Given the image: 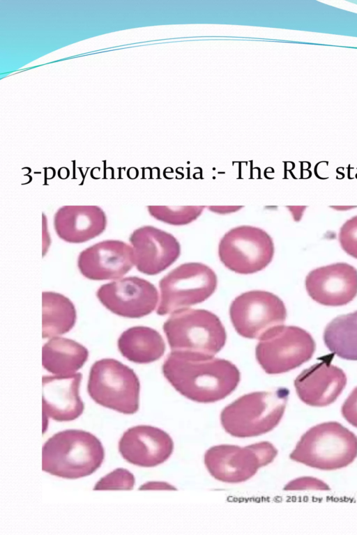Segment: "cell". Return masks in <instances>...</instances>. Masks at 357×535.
I'll return each mask as SVG.
<instances>
[{
    "label": "cell",
    "mask_w": 357,
    "mask_h": 535,
    "mask_svg": "<svg viewBox=\"0 0 357 535\" xmlns=\"http://www.w3.org/2000/svg\"><path fill=\"white\" fill-rule=\"evenodd\" d=\"M164 376L181 394L198 403H213L229 395L238 386L240 372L225 359L173 352L162 366Z\"/></svg>",
    "instance_id": "cell-1"
},
{
    "label": "cell",
    "mask_w": 357,
    "mask_h": 535,
    "mask_svg": "<svg viewBox=\"0 0 357 535\" xmlns=\"http://www.w3.org/2000/svg\"><path fill=\"white\" fill-rule=\"evenodd\" d=\"M104 448L93 434L79 429L58 432L42 449V470L52 475L75 479L91 475L102 465Z\"/></svg>",
    "instance_id": "cell-2"
},
{
    "label": "cell",
    "mask_w": 357,
    "mask_h": 535,
    "mask_svg": "<svg viewBox=\"0 0 357 535\" xmlns=\"http://www.w3.org/2000/svg\"><path fill=\"white\" fill-rule=\"evenodd\" d=\"M357 457V437L336 421L317 424L301 437L289 458L320 470H335L350 465Z\"/></svg>",
    "instance_id": "cell-3"
},
{
    "label": "cell",
    "mask_w": 357,
    "mask_h": 535,
    "mask_svg": "<svg viewBox=\"0 0 357 535\" xmlns=\"http://www.w3.org/2000/svg\"><path fill=\"white\" fill-rule=\"evenodd\" d=\"M288 396L289 391L284 387L245 394L222 410L221 425L227 433L236 437L266 433L281 421Z\"/></svg>",
    "instance_id": "cell-4"
},
{
    "label": "cell",
    "mask_w": 357,
    "mask_h": 535,
    "mask_svg": "<svg viewBox=\"0 0 357 535\" xmlns=\"http://www.w3.org/2000/svg\"><path fill=\"white\" fill-rule=\"evenodd\" d=\"M163 331L172 351L206 357L219 352L227 339L219 318L204 309L174 311L165 322Z\"/></svg>",
    "instance_id": "cell-5"
},
{
    "label": "cell",
    "mask_w": 357,
    "mask_h": 535,
    "mask_svg": "<svg viewBox=\"0 0 357 535\" xmlns=\"http://www.w3.org/2000/svg\"><path fill=\"white\" fill-rule=\"evenodd\" d=\"M87 391L98 404L120 413L139 409L140 383L135 371L114 359H102L91 366Z\"/></svg>",
    "instance_id": "cell-6"
},
{
    "label": "cell",
    "mask_w": 357,
    "mask_h": 535,
    "mask_svg": "<svg viewBox=\"0 0 357 535\" xmlns=\"http://www.w3.org/2000/svg\"><path fill=\"white\" fill-rule=\"evenodd\" d=\"M217 284L216 274L209 266L197 262L181 264L160 280L156 313L164 316L201 303L215 292Z\"/></svg>",
    "instance_id": "cell-7"
},
{
    "label": "cell",
    "mask_w": 357,
    "mask_h": 535,
    "mask_svg": "<svg viewBox=\"0 0 357 535\" xmlns=\"http://www.w3.org/2000/svg\"><path fill=\"white\" fill-rule=\"evenodd\" d=\"M259 340L256 359L268 374L283 373L300 366L312 358L316 349L311 334L296 326L275 327Z\"/></svg>",
    "instance_id": "cell-8"
},
{
    "label": "cell",
    "mask_w": 357,
    "mask_h": 535,
    "mask_svg": "<svg viewBox=\"0 0 357 535\" xmlns=\"http://www.w3.org/2000/svg\"><path fill=\"white\" fill-rule=\"evenodd\" d=\"M275 252L271 235L261 228L241 225L226 232L218 244V256L229 270L241 274L262 270Z\"/></svg>",
    "instance_id": "cell-9"
},
{
    "label": "cell",
    "mask_w": 357,
    "mask_h": 535,
    "mask_svg": "<svg viewBox=\"0 0 357 535\" xmlns=\"http://www.w3.org/2000/svg\"><path fill=\"white\" fill-rule=\"evenodd\" d=\"M278 450L268 442L245 447L221 444L211 447L204 454V464L210 474L227 483H240L254 476L270 464Z\"/></svg>",
    "instance_id": "cell-10"
},
{
    "label": "cell",
    "mask_w": 357,
    "mask_h": 535,
    "mask_svg": "<svg viewBox=\"0 0 357 535\" xmlns=\"http://www.w3.org/2000/svg\"><path fill=\"white\" fill-rule=\"evenodd\" d=\"M229 316L238 334L245 338L259 339L268 331L283 325L287 309L282 300L275 294L264 290H250L233 300Z\"/></svg>",
    "instance_id": "cell-11"
},
{
    "label": "cell",
    "mask_w": 357,
    "mask_h": 535,
    "mask_svg": "<svg viewBox=\"0 0 357 535\" xmlns=\"http://www.w3.org/2000/svg\"><path fill=\"white\" fill-rule=\"evenodd\" d=\"M99 301L113 313L129 318L150 314L156 307L158 293L150 281L127 277L105 284L96 292Z\"/></svg>",
    "instance_id": "cell-12"
},
{
    "label": "cell",
    "mask_w": 357,
    "mask_h": 535,
    "mask_svg": "<svg viewBox=\"0 0 357 535\" xmlns=\"http://www.w3.org/2000/svg\"><path fill=\"white\" fill-rule=\"evenodd\" d=\"M128 241L133 249L136 269L155 275L171 266L181 254V245L172 233L150 225L135 229Z\"/></svg>",
    "instance_id": "cell-13"
},
{
    "label": "cell",
    "mask_w": 357,
    "mask_h": 535,
    "mask_svg": "<svg viewBox=\"0 0 357 535\" xmlns=\"http://www.w3.org/2000/svg\"><path fill=\"white\" fill-rule=\"evenodd\" d=\"M135 265L130 245L119 240H105L82 250L77 257L82 275L94 281L119 279Z\"/></svg>",
    "instance_id": "cell-14"
},
{
    "label": "cell",
    "mask_w": 357,
    "mask_h": 535,
    "mask_svg": "<svg viewBox=\"0 0 357 535\" xmlns=\"http://www.w3.org/2000/svg\"><path fill=\"white\" fill-rule=\"evenodd\" d=\"M305 285L309 296L325 306H343L357 295V270L346 263H336L311 270Z\"/></svg>",
    "instance_id": "cell-15"
},
{
    "label": "cell",
    "mask_w": 357,
    "mask_h": 535,
    "mask_svg": "<svg viewBox=\"0 0 357 535\" xmlns=\"http://www.w3.org/2000/svg\"><path fill=\"white\" fill-rule=\"evenodd\" d=\"M174 443L171 437L160 428L139 425L126 430L120 438L118 449L130 464L152 467L166 461L171 456Z\"/></svg>",
    "instance_id": "cell-16"
},
{
    "label": "cell",
    "mask_w": 357,
    "mask_h": 535,
    "mask_svg": "<svg viewBox=\"0 0 357 535\" xmlns=\"http://www.w3.org/2000/svg\"><path fill=\"white\" fill-rule=\"evenodd\" d=\"M347 385V376L330 357L304 369L295 379L298 398L312 407H325L336 401Z\"/></svg>",
    "instance_id": "cell-17"
},
{
    "label": "cell",
    "mask_w": 357,
    "mask_h": 535,
    "mask_svg": "<svg viewBox=\"0 0 357 535\" xmlns=\"http://www.w3.org/2000/svg\"><path fill=\"white\" fill-rule=\"evenodd\" d=\"M80 373L45 375L42 379L44 419L69 421L78 418L84 405L79 396Z\"/></svg>",
    "instance_id": "cell-18"
},
{
    "label": "cell",
    "mask_w": 357,
    "mask_h": 535,
    "mask_svg": "<svg viewBox=\"0 0 357 535\" xmlns=\"http://www.w3.org/2000/svg\"><path fill=\"white\" fill-rule=\"evenodd\" d=\"M107 215L97 206H64L54 213L53 226L57 236L72 244L86 242L106 229Z\"/></svg>",
    "instance_id": "cell-19"
},
{
    "label": "cell",
    "mask_w": 357,
    "mask_h": 535,
    "mask_svg": "<svg viewBox=\"0 0 357 535\" xmlns=\"http://www.w3.org/2000/svg\"><path fill=\"white\" fill-rule=\"evenodd\" d=\"M117 346L121 354L137 364H148L159 359L164 354L165 344L156 330L136 326L125 330L119 337Z\"/></svg>",
    "instance_id": "cell-20"
},
{
    "label": "cell",
    "mask_w": 357,
    "mask_h": 535,
    "mask_svg": "<svg viewBox=\"0 0 357 535\" xmlns=\"http://www.w3.org/2000/svg\"><path fill=\"white\" fill-rule=\"evenodd\" d=\"M88 350L80 343L63 337H52L42 349L43 368L54 375L76 373L85 364Z\"/></svg>",
    "instance_id": "cell-21"
},
{
    "label": "cell",
    "mask_w": 357,
    "mask_h": 535,
    "mask_svg": "<svg viewBox=\"0 0 357 535\" xmlns=\"http://www.w3.org/2000/svg\"><path fill=\"white\" fill-rule=\"evenodd\" d=\"M43 338H52L68 332L75 325L76 310L66 296L55 292L42 294Z\"/></svg>",
    "instance_id": "cell-22"
},
{
    "label": "cell",
    "mask_w": 357,
    "mask_h": 535,
    "mask_svg": "<svg viewBox=\"0 0 357 535\" xmlns=\"http://www.w3.org/2000/svg\"><path fill=\"white\" fill-rule=\"evenodd\" d=\"M328 349L340 358L357 360V311L333 319L324 332Z\"/></svg>",
    "instance_id": "cell-23"
},
{
    "label": "cell",
    "mask_w": 357,
    "mask_h": 535,
    "mask_svg": "<svg viewBox=\"0 0 357 535\" xmlns=\"http://www.w3.org/2000/svg\"><path fill=\"white\" fill-rule=\"evenodd\" d=\"M204 208V206H147L151 217L173 226H183L194 222Z\"/></svg>",
    "instance_id": "cell-24"
},
{
    "label": "cell",
    "mask_w": 357,
    "mask_h": 535,
    "mask_svg": "<svg viewBox=\"0 0 357 535\" xmlns=\"http://www.w3.org/2000/svg\"><path fill=\"white\" fill-rule=\"evenodd\" d=\"M135 483V476L130 471L117 468L102 477L93 490H131Z\"/></svg>",
    "instance_id": "cell-25"
},
{
    "label": "cell",
    "mask_w": 357,
    "mask_h": 535,
    "mask_svg": "<svg viewBox=\"0 0 357 535\" xmlns=\"http://www.w3.org/2000/svg\"><path fill=\"white\" fill-rule=\"evenodd\" d=\"M338 240L342 249L357 259V215L342 224L338 233Z\"/></svg>",
    "instance_id": "cell-26"
},
{
    "label": "cell",
    "mask_w": 357,
    "mask_h": 535,
    "mask_svg": "<svg viewBox=\"0 0 357 535\" xmlns=\"http://www.w3.org/2000/svg\"><path fill=\"white\" fill-rule=\"evenodd\" d=\"M285 490H329V486L314 476H301L290 481L284 487Z\"/></svg>",
    "instance_id": "cell-27"
},
{
    "label": "cell",
    "mask_w": 357,
    "mask_h": 535,
    "mask_svg": "<svg viewBox=\"0 0 357 535\" xmlns=\"http://www.w3.org/2000/svg\"><path fill=\"white\" fill-rule=\"evenodd\" d=\"M341 412L347 422L357 428V387L345 399L342 405Z\"/></svg>",
    "instance_id": "cell-28"
},
{
    "label": "cell",
    "mask_w": 357,
    "mask_h": 535,
    "mask_svg": "<svg viewBox=\"0 0 357 535\" xmlns=\"http://www.w3.org/2000/svg\"><path fill=\"white\" fill-rule=\"evenodd\" d=\"M139 490H175L172 485L164 481H149L142 484Z\"/></svg>",
    "instance_id": "cell-29"
},
{
    "label": "cell",
    "mask_w": 357,
    "mask_h": 535,
    "mask_svg": "<svg viewBox=\"0 0 357 535\" xmlns=\"http://www.w3.org/2000/svg\"><path fill=\"white\" fill-rule=\"evenodd\" d=\"M242 206H210L208 210L218 214H229L241 209Z\"/></svg>",
    "instance_id": "cell-30"
}]
</instances>
